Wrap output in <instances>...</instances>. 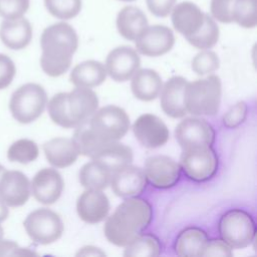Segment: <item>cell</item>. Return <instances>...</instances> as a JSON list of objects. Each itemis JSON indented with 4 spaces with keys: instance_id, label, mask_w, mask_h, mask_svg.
I'll list each match as a JSON object with an SVG mask.
<instances>
[{
    "instance_id": "cell-42",
    "label": "cell",
    "mask_w": 257,
    "mask_h": 257,
    "mask_svg": "<svg viewBox=\"0 0 257 257\" xmlns=\"http://www.w3.org/2000/svg\"><path fill=\"white\" fill-rule=\"evenodd\" d=\"M38 254L30 249L20 247L16 242L0 240V257L3 256H37Z\"/></svg>"
},
{
    "instance_id": "cell-9",
    "label": "cell",
    "mask_w": 257,
    "mask_h": 257,
    "mask_svg": "<svg viewBox=\"0 0 257 257\" xmlns=\"http://www.w3.org/2000/svg\"><path fill=\"white\" fill-rule=\"evenodd\" d=\"M175 137L183 150L212 146L215 141V131L211 123L204 118L187 117L177 125Z\"/></svg>"
},
{
    "instance_id": "cell-1",
    "label": "cell",
    "mask_w": 257,
    "mask_h": 257,
    "mask_svg": "<svg viewBox=\"0 0 257 257\" xmlns=\"http://www.w3.org/2000/svg\"><path fill=\"white\" fill-rule=\"evenodd\" d=\"M152 218V207L147 200L130 197L105 218L103 232L110 243L125 247L148 228Z\"/></svg>"
},
{
    "instance_id": "cell-37",
    "label": "cell",
    "mask_w": 257,
    "mask_h": 257,
    "mask_svg": "<svg viewBox=\"0 0 257 257\" xmlns=\"http://www.w3.org/2000/svg\"><path fill=\"white\" fill-rule=\"evenodd\" d=\"M29 0H0V16L4 19L23 17L29 8Z\"/></svg>"
},
{
    "instance_id": "cell-7",
    "label": "cell",
    "mask_w": 257,
    "mask_h": 257,
    "mask_svg": "<svg viewBox=\"0 0 257 257\" xmlns=\"http://www.w3.org/2000/svg\"><path fill=\"white\" fill-rule=\"evenodd\" d=\"M92 132L104 142L120 140L130 128V117L116 105H106L96 110L88 120Z\"/></svg>"
},
{
    "instance_id": "cell-17",
    "label": "cell",
    "mask_w": 257,
    "mask_h": 257,
    "mask_svg": "<svg viewBox=\"0 0 257 257\" xmlns=\"http://www.w3.org/2000/svg\"><path fill=\"white\" fill-rule=\"evenodd\" d=\"M30 196V182L20 171H5L0 178V198L9 207L23 206Z\"/></svg>"
},
{
    "instance_id": "cell-8",
    "label": "cell",
    "mask_w": 257,
    "mask_h": 257,
    "mask_svg": "<svg viewBox=\"0 0 257 257\" xmlns=\"http://www.w3.org/2000/svg\"><path fill=\"white\" fill-rule=\"evenodd\" d=\"M179 165L189 179L205 182L216 174L218 157L212 146L188 148L183 150Z\"/></svg>"
},
{
    "instance_id": "cell-13",
    "label": "cell",
    "mask_w": 257,
    "mask_h": 257,
    "mask_svg": "<svg viewBox=\"0 0 257 257\" xmlns=\"http://www.w3.org/2000/svg\"><path fill=\"white\" fill-rule=\"evenodd\" d=\"M98 97L87 87H75L66 96L67 113L74 127L87 123L97 110Z\"/></svg>"
},
{
    "instance_id": "cell-40",
    "label": "cell",
    "mask_w": 257,
    "mask_h": 257,
    "mask_svg": "<svg viewBox=\"0 0 257 257\" xmlns=\"http://www.w3.org/2000/svg\"><path fill=\"white\" fill-rule=\"evenodd\" d=\"M232 248L223 240L211 239L207 241L201 257L208 256H222V257H232Z\"/></svg>"
},
{
    "instance_id": "cell-19",
    "label": "cell",
    "mask_w": 257,
    "mask_h": 257,
    "mask_svg": "<svg viewBox=\"0 0 257 257\" xmlns=\"http://www.w3.org/2000/svg\"><path fill=\"white\" fill-rule=\"evenodd\" d=\"M170 14L174 28L185 38L195 34L202 27L206 15L195 3L190 1L175 4Z\"/></svg>"
},
{
    "instance_id": "cell-21",
    "label": "cell",
    "mask_w": 257,
    "mask_h": 257,
    "mask_svg": "<svg viewBox=\"0 0 257 257\" xmlns=\"http://www.w3.org/2000/svg\"><path fill=\"white\" fill-rule=\"evenodd\" d=\"M0 39L10 49H23L32 39V26L24 17L5 19L0 25Z\"/></svg>"
},
{
    "instance_id": "cell-29",
    "label": "cell",
    "mask_w": 257,
    "mask_h": 257,
    "mask_svg": "<svg viewBox=\"0 0 257 257\" xmlns=\"http://www.w3.org/2000/svg\"><path fill=\"white\" fill-rule=\"evenodd\" d=\"M72 142L74 143L78 154L91 158L102 146L108 142L100 140L89 127L88 122L75 127Z\"/></svg>"
},
{
    "instance_id": "cell-36",
    "label": "cell",
    "mask_w": 257,
    "mask_h": 257,
    "mask_svg": "<svg viewBox=\"0 0 257 257\" xmlns=\"http://www.w3.org/2000/svg\"><path fill=\"white\" fill-rule=\"evenodd\" d=\"M220 66L218 55L211 50L204 49L197 53L192 59V70L198 75H205L214 72Z\"/></svg>"
},
{
    "instance_id": "cell-48",
    "label": "cell",
    "mask_w": 257,
    "mask_h": 257,
    "mask_svg": "<svg viewBox=\"0 0 257 257\" xmlns=\"http://www.w3.org/2000/svg\"><path fill=\"white\" fill-rule=\"evenodd\" d=\"M120 1H123V2H132V1H135V0H120Z\"/></svg>"
},
{
    "instance_id": "cell-38",
    "label": "cell",
    "mask_w": 257,
    "mask_h": 257,
    "mask_svg": "<svg viewBox=\"0 0 257 257\" xmlns=\"http://www.w3.org/2000/svg\"><path fill=\"white\" fill-rule=\"evenodd\" d=\"M248 106L245 101H238L232 105L223 115V124L226 127L234 128L243 123L247 117Z\"/></svg>"
},
{
    "instance_id": "cell-23",
    "label": "cell",
    "mask_w": 257,
    "mask_h": 257,
    "mask_svg": "<svg viewBox=\"0 0 257 257\" xmlns=\"http://www.w3.org/2000/svg\"><path fill=\"white\" fill-rule=\"evenodd\" d=\"M43 151L50 165L55 168H66L72 165L78 158V151L68 138H53L44 143Z\"/></svg>"
},
{
    "instance_id": "cell-25",
    "label": "cell",
    "mask_w": 257,
    "mask_h": 257,
    "mask_svg": "<svg viewBox=\"0 0 257 257\" xmlns=\"http://www.w3.org/2000/svg\"><path fill=\"white\" fill-rule=\"evenodd\" d=\"M208 241L207 233L198 227L182 230L176 238L175 253L181 257H201Z\"/></svg>"
},
{
    "instance_id": "cell-18",
    "label": "cell",
    "mask_w": 257,
    "mask_h": 257,
    "mask_svg": "<svg viewBox=\"0 0 257 257\" xmlns=\"http://www.w3.org/2000/svg\"><path fill=\"white\" fill-rule=\"evenodd\" d=\"M79 218L89 224L103 221L109 212V201L102 190H86L77 199Z\"/></svg>"
},
{
    "instance_id": "cell-22",
    "label": "cell",
    "mask_w": 257,
    "mask_h": 257,
    "mask_svg": "<svg viewBox=\"0 0 257 257\" xmlns=\"http://www.w3.org/2000/svg\"><path fill=\"white\" fill-rule=\"evenodd\" d=\"M105 167L110 173L132 164L134 155L132 149L117 141L106 143L91 158Z\"/></svg>"
},
{
    "instance_id": "cell-47",
    "label": "cell",
    "mask_w": 257,
    "mask_h": 257,
    "mask_svg": "<svg viewBox=\"0 0 257 257\" xmlns=\"http://www.w3.org/2000/svg\"><path fill=\"white\" fill-rule=\"evenodd\" d=\"M3 235H4V231H3V228H2V226L0 225V240L3 238Z\"/></svg>"
},
{
    "instance_id": "cell-33",
    "label": "cell",
    "mask_w": 257,
    "mask_h": 257,
    "mask_svg": "<svg viewBox=\"0 0 257 257\" xmlns=\"http://www.w3.org/2000/svg\"><path fill=\"white\" fill-rule=\"evenodd\" d=\"M39 155L38 146L28 139H21L14 142L7 151V158L10 162L28 164L37 159Z\"/></svg>"
},
{
    "instance_id": "cell-35",
    "label": "cell",
    "mask_w": 257,
    "mask_h": 257,
    "mask_svg": "<svg viewBox=\"0 0 257 257\" xmlns=\"http://www.w3.org/2000/svg\"><path fill=\"white\" fill-rule=\"evenodd\" d=\"M47 11L60 20L72 19L81 10V0H44Z\"/></svg>"
},
{
    "instance_id": "cell-10",
    "label": "cell",
    "mask_w": 257,
    "mask_h": 257,
    "mask_svg": "<svg viewBox=\"0 0 257 257\" xmlns=\"http://www.w3.org/2000/svg\"><path fill=\"white\" fill-rule=\"evenodd\" d=\"M137 51L143 55L156 57L169 52L175 44L171 28L165 25L147 26L135 39Z\"/></svg>"
},
{
    "instance_id": "cell-11",
    "label": "cell",
    "mask_w": 257,
    "mask_h": 257,
    "mask_svg": "<svg viewBox=\"0 0 257 257\" xmlns=\"http://www.w3.org/2000/svg\"><path fill=\"white\" fill-rule=\"evenodd\" d=\"M147 181L158 189H168L175 186L181 176L179 163L168 156H154L147 159L145 164Z\"/></svg>"
},
{
    "instance_id": "cell-41",
    "label": "cell",
    "mask_w": 257,
    "mask_h": 257,
    "mask_svg": "<svg viewBox=\"0 0 257 257\" xmlns=\"http://www.w3.org/2000/svg\"><path fill=\"white\" fill-rule=\"evenodd\" d=\"M16 73V67L12 59L0 53V89H4L10 85Z\"/></svg>"
},
{
    "instance_id": "cell-24",
    "label": "cell",
    "mask_w": 257,
    "mask_h": 257,
    "mask_svg": "<svg viewBox=\"0 0 257 257\" xmlns=\"http://www.w3.org/2000/svg\"><path fill=\"white\" fill-rule=\"evenodd\" d=\"M162 86L161 76L153 69H138L132 76V91L137 98L143 101L156 99L160 94Z\"/></svg>"
},
{
    "instance_id": "cell-3",
    "label": "cell",
    "mask_w": 257,
    "mask_h": 257,
    "mask_svg": "<svg viewBox=\"0 0 257 257\" xmlns=\"http://www.w3.org/2000/svg\"><path fill=\"white\" fill-rule=\"evenodd\" d=\"M221 80L218 75L187 82L184 102L187 112L193 115H214L221 102Z\"/></svg>"
},
{
    "instance_id": "cell-16",
    "label": "cell",
    "mask_w": 257,
    "mask_h": 257,
    "mask_svg": "<svg viewBox=\"0 0 257 257\" xmlns=\"http://www.w3.org/2000/svg\"><path fill=\"white\" fill-rule=\"evenodd\" d=\"M63 187L61 175L53 168H44L38 171L30 184L33 197L43 205L55 203L60 198Z\"/></svg>"
},
{
    "instance_id": "cell-30",
    "label": "cell",
    "mask_w": 257,
    "mask_h": 257,
    "mask_svg": "<svg viewBox=\"0 0 257 257\" xmlns=\"http://www.w3.org/2000/svg\"><path fill=\"white\" fill-rule=\"evenodd\" d=\"M161 254L159 239L153 234H141L125 246V257H156Z\"/></svg>"
},
{
    "instance_id": "cell-27",
    "label": "cell",
    "mask_w": 257,
    "mask_h": 257,
    "mask_svg": "<svg viewBox=\"0 0 257 257\" xmlns=\"http://www.w3.org/2000/svg\"><path fill=\"white\" fill-rule=\"evenodd\" d=\"M149 25L146 14L136 6H125L117 14L116 28L125 39L135 41L139 34Z\"/></svg>"
},
{
    "instance_id": "cell-2",
    "label": "cell",
    "mask_w": 257,
    "mask_h": 257,
    "mask_svg": "<svg viewBox=\"0 0 257 257\" xmlns=\"http://www.w3.org/2000/svg\"><path fill=\"white\" fill-rule=\"evenodd\" d=\"M40 45L41 68L47 75L56 77L70 67L72 55L78 47V36L70 24L57 22L43 30Z\"/></svg>"
},
{
    "instance_id": "cell-4",
    "label": "cell",
    "mask_w": 257,
    "mask_h": 257,
    "mask_svg": "<svg viewBox=\"0 0 257 257\" xmlns=\"http://www.w3.org/2000/svg\"><path fill=\"white\" fill-rule=\"evenodd\" d=\"M47 104L45 89L37 83H25L11 95L9 109L20 123H30L38 118Z\"/></svg>"
},
{
    "instance_id": "cell-6",
    "label": "cell",
    "mask_w": 257,
    "mask_h": 257,
    "mask_svg": "<svg viewBox=\"0 0 257 257\" xmlns=\"http://www.w3.org/2000/svg\"><path fill=\"white\" fill-rule=\"evenodd\" d=\"M23 226L30 239L40 245H48L57 241L64 229L60 216L47 208L32 211L25 218Z\"/></svg>"
},
{
    "instance_id": "cell-32",
    "label": "cell",
    "mask_w": 257,
    "mask_h": 257,
    "mask_svg": "<svg viewBox=\"0 0 257 257\" xmlns=\"http://www.w3.org/2000/svg\"><path fill=\"white\" fill-rule=\"evenodd\" d=\"M232 21L244 28H254L257 25V0H235Z\"/></svg>"
},
{
    "instance_id": "cell-44",
    "label": "cell",
    "mask_w": 257,
    "mask_h": 257,
    "mask_svg": "<svg viewBox=\"0 0 257 257\" xmlns=\"http://www.w3.org/2000/svg\"><path fill=\"white\" fill-rule=\"evenodd\" d=\"M75 256H105V253L94 246H84L75 254Z\"/></svg>"
},
{
    "instance_id": "cell-5",
    "label": "cell",
    "mask_w": 257,
    "mask_h": 257,
    "mask_svg": "<svg viewBox=\"0 0 257 257\" xmlns=\"http://www.w3.org/2000/svg\"><path fill=\"white\" fill-rule=\"evenodd\" d=\"M218 228L222 240L231 248H245L255 238V222L249 213L241 209H232L223 214Z\"/></svg>"
},
{
    "instance_id": "cell-12",
    "label": "cell",
    "mask_w": 257,
    "mask_h": 257,
    "mask_svg": "<svg viewBox=\"0 0 257 257\" xmlns=\"http://www.w3.org/2000/svg\"><path fill=\"white\" fill-rule=\"evenodd\" d=\"M141 59L138 51L130 46H119L112 49L106 56V73L115 81L123 82L132 78L140 68Z\"/></svg>"
},
{
    "instance_id": "cell-20",
    "label": "cell",
    "mask_w": 257,
    "mask_h": 257,
    "mask_svg": "<svg viewBox=\"0 0 257 257\" xmlns=\"http://www.w3.org/2000/svg\"><path fill=\"white\" fill-rule=\"evenodd\" d=\"M187 82V79L182 76H173L165 82L160 91L161 107L167 115L173 118H181L188 113L184 102Z\"/></svg>"
},
{
    "instance_id": "cell-43",
    "label": "cell",
    "mask_w": 257,
    "mask_h": 257,
    "mask_svg": "<svg viewBox=\"0 0 257 257\" xmlns=\"http://www.w3.org/2000/svg\"><path fill=\"white\" fill-rule=\"evenodd\" d=\"M147 6L151 13L157 17H167L177 0H146Z\"/></svg>"
},
{
    "instance_id": "cell-46",
    "label": "cell",
    "mask_w": 257,
    "mask_h": 257,
    "mask_svg": "<svg viewBox=\"0 0 257 257\" xmlns=\"http://www.w3.org/2000/svg\"><path fill=\"white\" fill-rule=\"evenodd\" d=\"M5 171H6L5 168H4L2 165H0V178H1V176L3 175V173H4Z\"/></svg>"
},
{
    "instance_id": "cell-31",
    "label": "cell",
    "mask_w": 257,
    "mask_h": 257,
    "mask_svg": "<svg viewBox=\"0 0 257 257\" xmlns=\"http://www.w3.org/2000/svg\"><path fill=\"white\" fill-rule=\"evenodd\" d=\"M219 35V27L214 18L206 14L202 27L195 34L187 37L186 39L194 47L204 50L213 47L218 42Z\"/></svg>"
},
{
    "instance_id": "cell-14",
    "label": "cell",
    "mask_w": 257,
    "mask_h": 257,
    "mask_svg": "<svg viewBox=\"0 0 257 257\" xmlns=\"http://www.w3.org/2000/svg\"><path fill=\"white\" fill-rule=\"evenodd\" d=\"M133 132L139 143L148 149L160 148L169 140V128L160 117L152 113L140 115L133 124Z\"/></svg>"
},
{
    "instance_id": "cell-45",
    "label": "cell",
    "mask_w": 257,
    "mask_h": 257,
    "mask_svg": "<svg viewBox=\"0 0 257 257\" xmlns=\"http://www.w3.org/2000/svg\"><path fill=\"white\" fill-rule=\"evenodd\" d=\"M8 215H9V210L7 208V205L0 198V223L6 220Z\"/></svg>"
},
{
    "instance_id": "cell-28",
    "label": "cell",
    "mask_w": 257,
    "mask_h": 257,
    "mask_svg": "<svg viewBox=\"0 0 257 257\" xmlns=\"http://www.w3.org/2000/svg\"><path fill=\"white\" fill-rule=\"evenodd\" d=\"M111 173L98 162L91 160L82 166L78 179L86 190H103L110 183Z\"/></svg>"
},
{
    "instance_id": "cell-34",
    "label": "cell",
    "mask_w": 257,
    "mask_h": 257,
    "mask_svg": "<svg viewBox=\"0 0 257 257\" xmlns=\"http://www.w3.org/2000/svg\"><path fill=\"white\" fill-rule=\"evenodd\" d=\"M66 96L67 92H58L54 94L47 103V110L54 123L64 128H72L74 125L67 113Z\"/></svg>"
},
{
    "instance_id": "cell-39",
    "label": "cell",
    "mask_w": 257,
    "mask_h": 257,
    "mask_svg": "<svg viewBox=\"0 0 257 257\" xmlns=\"http://www.w3.org/2000/svg\"><path fill=\"white\" fill-rule=\"evenodd\" d=\"M235 0H211L210 11L214 19L222 23H231L232 8Z\"/></svg>"
},
{
    "instance_id": "cell-15",
    "label": "cell",
    "mask_w": 257,
    "mask_h": 257,
    "mask_svg": "<svg viewBox=\"0 0 257 257\" xmlns=\"http://www.w3.org/2000/svg\"><path fill=\"white\" fill-rule=\"evenodd\" d=\"M147 184L148 181L144 170L131 164L111 173L109 183L112 192L121 198L141 195Z\"/></svg>"
},
{
    "instance_id": "cell-26",
    "label": "cell",
    "mask_w": 257,
    "mask_h": 257,
    "mask_svg": "<svg viewBox=\"0 0 257 257\" xmlns=\"http://www.w3.org/2000/svg\"><path fill=\"white\" fill-rule=\"evenodd\" d=\"M106 75L104 64L96 60H86L72 69L69 79L75 87L91 88L101 84Z\"/></svg>"
}]
</instances>
